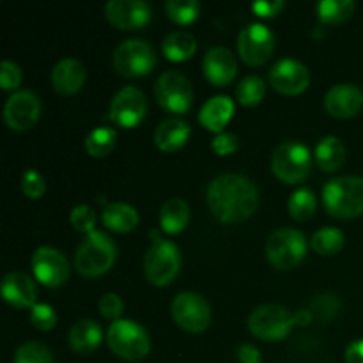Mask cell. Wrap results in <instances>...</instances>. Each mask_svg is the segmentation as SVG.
Listing matches in <instances>:
<instances>
[{"label":"cell","mask_w":363,"mask_h":363,"mask_svg":"<svg viewBox=\"0 0 363 363\" xmlns=\"http://www.w3.org/2000/svg\"><path fill=\"white\" fill-rule=\"evenodd\" d=\"M208 204L213 216L223 223L250 218L259 206V190L252 179L241 174H222L208 186Z\"/></svg>","instance_id":"cell-1"},{"label":"cell","mask_w":363,"mask_h":363,"mask_svg":"<svg viewBox=\"0 0 363 363\" xmlns=\"http://www.w3.org/2000/svg\"><path fill=\"white\" fill-rule=\"evenodd\" d=\"M326 211L335 218H354L363 213V177L340 176L323 188Z\"/></svg>","instance_id":"cell-2"},{"label":"cell","mask_w":363,"mask_h":363,"mask_svg":"<svg viewBox=\"0 0 363 363\" xmlns=\"http://www.w3.org/2000/svg\"><path fill=\"white\" fill-rule=\"evenodd\" d=\"M117 257V247L108 234L101 230L87 234L74 254V268L82 277L105 275L113 266Z\"/></svg>","instance_id":"cell-3"},{"label":"cell","mask_w":363,"mask_h":363,"mask_svg":"<svg viewBox=\"0 0 363 363\" xmlns=\"http://www.w3.org/2000/svg\"><path fill=\"white\" fill-rule=\"evenodd\" d=\"M308 241L301 230L293 227H280L269 234L266 241V257L275 268L293 269L305 259Z\"/></svg>","instance_id":"cell-4"},{"label":"cell","mask_w":363,"mask_h":363,"mask_svg":"<svg viewBox=\"0 0 363 363\" xmlns=\"http://www.w3.org/2000/svg\"><path fill=\"white\" fill-rule=\"evenodd\" d=\"M106 342L113 354L128 362L142 360L151 350V340L144 326L130 319H119L112 323L106 332Z\"/></svg>","instance_id":"cell-5"},{"label":"cell","mask_w":363,"mask_h":363,"mask_svg":"<svg viewBox=\"0 0 363 363\" xmlns=\"http://www.w3.org/2000/svg\"><path fill=\"white\" fill-rule=\"evenodd\" d=\"M272 170L284 183H301L307 179L312 170L311 149L300 140L282 142L273 151Z\"/></svg>","instance_id":"cell-6"},{"label":"cell","mask_w":363,"mask_h":363,"mask_svg":"<svg viewBox=\"0 0 363 363\" xmlns=\"http://www.w3.org/2000/svg\"><path fill=\"white\" fill-rule=\"evenodd\" d=\"M294 325V315L286 307L266 303L254 308L248 318V330L257 339L266 342H279L286 339Z\"/></svg>","instance_id":"cell-7"},{"label":"cell","mask_w":363,"mask_h":363,"mask_svg":"<svg viewBox=\"0 0 363 363\" xmlns=\"http://www.w3.org/2000/svg\"><path fill=\"white\" fill-rule=\"evenodd\" d=\"M181 269V252L172 241H152L144 255V272L152 286L165 287L172 282Z\"/></svg>","instance_id":"cell-8"},{"label":"cell","mask_w":363,"mask_h":363,"mask_svg":"<svg viewBox=\"0 0 363 363\" xmlns=\"http://www.w3.org/2000/svg\"><path fill=\"white\" fill-rule=\"evenodd\" d=\"M113 67L123 77H144L156 66V53L147 41L126 39L116 48L112 57Z\"/></svg>","instance_id":"cell-9"},{"label":"cell","mask_w":363,"mask_h":363,"mask_svg":"<svg viewBox=\"0 0 363 363\" xmlns=\"http://www.w3.org/2000/svg\"><path fill=\"white\" fill-rule=\"evenodd\" d=\"M156 101L162 108L172 113H184L194 103L191 82L179 71H165L158 77L155 85Z\"/></svg>","instance_id":"cell-10"},{"label":"cell","mask_w":363,"mask_h":363,"mask_svg":"<svg viewBox=\"0 0 363 363\" xmlns=\"http://www.w3.org/2000/svg\"><path fill=\"white\" fill-rule=\"evenodd\" d=\"M170 312L177 325L186 332L201 333L211 325V307L204 296L197 293H179L172 300Z\"/></svg>","instance_id":"cell-11"},{"label":"cell","mask_w":363,"mask_h":363,"mask_svg":"<svg viewBox=\"0 0 363 363\" xmlns=\"http://www.w3.org/2000/svg\"><path fill=\"white\" fill-rule=\"evenodd\" d=\"M275 50V35L264 23H250L238 35V53L250 66H261Z\"/></svg>","instance_id":"cell-12"},{"label":"cell","mask_w":363,"mask_h":363,"mask_svg":"<svg viewBox=\"0 0 363 363\" xmlns=\"http://www.w3.org/2000/svg\"><path fill=\"white\" fill-rule=\"evenodd\" d=\"M147 112V99L140 89L126 85L121 89L110 103V119L123 128H135Z\"/></svg>","instance_id":"cell-13"},{"label":"cell","mask_w":363,"mask_h":363,"mask_svg":"<svg viewBox=\"0 0 363 363\" xmlns=\"http://www.w3.org/2000/svg\"><path fill=\"white\" fill-rule=\"evenodd\" d=\"M32 272L46 287H60L69 279V262L62 252L52 247H39L32 255Z\"/></svg>","instance_id":"cell-14"},{"label":"cell","mask_w":363,"mask_h":363,"mask_svg":"<svg viewBox=\"0 0 363 363\" xmlns=\"http://www.w3.org/2000/svg\"><path fill=\"white\" fill-rule=\"evenodd\" d=\"M41 116V99L32 91H16L4 106V119L14 131H27Z\"/></svg>","instance_id":"cell-15"},{"label":"cell","mask_w":363,"mask_h":363,"mask_svg":"<svg viewBox=\"0 0 363 363\" xmlns=\"http://www.w3.org/2000/svg\"><path fill=\"white\" fill-rule=\"evenodd\" d=\"M269 84L282 94H300L311 84V71L294 59H280L269 69Z\"/></svg>","instance_id":"cell-16"},{"label":"cell","mask_w":363,"mask_h":363,"mask_svg":"<svg viewBox=\"0 0 363 363\" xmlns=\"http://www.w3.org/2000/svg\"><path fill=\"white\" fill-rule=\"evenodd\" d=\"M105 14L113 27L121 30H138L151 20V7L144 0H110Z\"/></svg>","instance_id":"cell-17"},{"label":"cell","mask_w":363,"mask_h":363,"mask_svg":"<svg viewBox=\"0 0 363 363\" xmlns=\"http://www.w3.org/2000/svg\"><path fill=\"white\" fill-rule=\"evenodd\" d=\"M325 108L337 119H350L363 108V92L353 84H337L325 94Z\"/></svg>","instance_id":"cell-18"},{"label":"cell","mask_w":363,"mask_h":363,"mask_svg":"<svg viewBox=\"0 0 363 363\" xmlns=\"http://www.w3.org/2000/svg\"><path fill=\"white\" fill-rule=\"evenodd\" d=\"M204 74L213 85H223L230 84L238 73V60L234 53L225 46H215V48L208 50L204 57Z\"/></svg>","instance_id":"cell-19"},{"label":"cell","mask_w":363,"mask_h":363,"mask_svg":"<svg viewBox=\"0 0 363 363\" xmlns=\"http://www.w3.org/2000/svg\"><path fill=\"white\" fill-rule=\"evenodd\" d=\"M2 298L16 308L34 307L38 300V286L23 272H11L2 280Z\"/></svg>","instance_id":"cell-20"},{"label":"cell","mask_w":363,"mask_h":363,"mask_svg":"<svg viewBox=\"0 0 363 363\" xmlns=\"http://www.w3.org/2000/svg\"><path fill=\"white\" fill-rule=\"evenodd\" d=\"M87 78L84 64L73 57H64L53 66L52 69V85L59 94L71 96L82 89Z\"/></svg>","instance_id":"cell-21"},{"label":"cell","mask_w":363,"mask_h":363,"mask_svg":"<svg viewBox=\"0 0 363 363\" xmlns=\"http://www.w3.org/2000/svg\"><path fill=\"white\" fill-rule=\"evenodd\" d=\"M103 340L101 326L92 319H80L71 326L69 333H67V342L69 347L77 354H91L99 347Z\"/></svg>","instance_id":"cell-22"},{"label":"cell","mask_w":363,"mask_h":363,"mask_svg":"<svg viewBox=\"0 0 363 363\" xmlns=\"http://www.w3.org/2000/svg\"><path fill=\"white\" fill-rule=\"evenodd\" d=\"M234 113V101L229 96H213L202 105L199 112V121L202 126L215 133H223V128Z\"/></svg>","instance_id":"cell-23"},{"label":"cell","mask_w":363,"mask_h":363,"mask_svg":"<svg viewBox=\"0 0 363 363\" xmlns=\"http://www.w3.org/2000/svg\"><path fill=\"white\" fill-rule=\"evenodd\" d=\"M190 133L191 128L186 121L179 119V117H169L156 128L155 142L162 151L172 152L186 144Z\"/></svg>","instance_id":"cell-24"},{"label":"cell","mask_w":363,"mask_h":363,"mask_svg":"<svg viewBox=\"0 0 363 363\" xmlns=\"http://www.w3.org/2000/svg\"><path fill=\"white\" fill-rule=\"evenodd\" d=\"M314 158L319 169L325 170V172H335L342 167L344 160H346V145L340 138L333 137V135L323 137L315 145Z\"/></svg>","instance_id":"cell-25"},{"label":"cell","mask_w":363,"mask_h":363,"mask_svg":"<svg viewBox=\"0 0 363 363\" xmlns=\"http://www.w3.org/2000/svg\"><path fill=\"white\" fill-rule=\"evenodd\" d=\"M101 220L110 230L124 234L137 227L138 213L133 206L126 204V202H112V204L105 206L101 213Z\"/></svg>","instance_id":"cell-26"},{"label":"cell","mask_w":363,"mask_h":363,"mask_svg":"<svg viewBox=\"0 0 363 363\" xmlns=\"http://www.w3.org/2000/svg\"><path fill=\"white\" fill-rule=\"evenodd\" d=\"M197 50V39L186 30H174L165 35L162 43V52L172 62L188 60Z\"/></svg>","instance_id":"cell-27"},{"label":"cell","mask_w":363,"mask_h":363,"mask_svg":"<svg viewBox=\"0 0 363 363\" xmlns=\"http://www.w3.org/2000/svg\"><path fill=\"white\" fill-rule=\"evenodd\" d=\"M190 220V208L179 197H172L162 206L160 211V225L167 234H179L184 230Z\"/></svg>","instance_id":"cell-28"},{"label":"cell","mask_w":363,"mask_h":363,"mask_svg":"<svg viewBox=\"0 0 363 363\" xmlns=\"http://www.w3.org/2000/svg\"><path fill=\"white\" fill-rule=\"evenodd\" d=\"M357 4L353 0H323L318 4V16L325 25L344 23L354 14Z\"/></svg>","instance_id":"cell-29"},{"label":"cell","mask_w":363,"mask_h":363,"mask_svg":"<svg viewBox=\"0 0 363 363\" xmlns=\"http://www.w3.org/2000/svg\"><path fill=\"white\" fill-rule=\"evenodd\" d=\"M117 133L113 128L98 126L85 137V151L92 158H103L116 147Z\"/></svg>","instance_id":"cell-30"},{"label":"cell","mask_w":363,"mask_h":363,"mask_svg":"<svg viewBox=\"0 0 363 363\" xmlns=\"http://www.w3.org/2000/svg\"><path fill=\"white\" fill-rule=\"evenodd\" d=\"M312 250L319 255H335L344 248V234L337 227H323L315 230L311 240Z\"/></svg>","instance_id":"cell-31"},{"label":"cell","mask_w":363,"mask_h":363,"mask_svg":"<svg viewBox=\"0 0 363 363\" xmlns=\"http://www.w3.org/2000/svg\"><path fill=\"white\" fill-rule=\"evenodd\" d=\"M287 208H289L291 216L294 220H298V222H308L315 215L318 199H315L314 191L308 190V188H298L289 197Z\"/></svg>","instance_id":"cell-32"},{"label":"cell","mask_w":363,"mask_h":363,"mask_svg":"<svg viewBox=\"0 0 363 363\" xmlns=\"http://www.w3.org/2000/svg\"><path fill=\"white\" fill-rule=\"evenodd\" d=\"M266 94V84L257 74H248L240 82L236 89V98L241 105L255 106L262 101Z\"/></svg>","instance_id":"cell-33"},{"label":"cell","mask_w":363,"mask_h":363,"mask_svg":"<svg viewBox=\"0 0 363 363\" xmlns=\"http://www.w3.org/2000/svg\"><path fill=\"white\" fill-rule=\"evenodd\" d=\"M165 9L170 20L179 25H188L199 16L201 4L197 0H169L165 4Z\"/></svg>","instance_id":"cell-34"},{"label":"cell","mask_w":363,"mask_h":363,"mask_svg":"<svg viewBox=\"0 0 363 363\" xmlns=\"http://www.w3.org/2000/svg\"><path fill=\"white\" fill-rule=\"evenodd\" d=\"M14 363H55L52 351L39 342L21 344L14 354Z\"/></svg>","instance_id":"cell-35"},{"label":"cell","mask_w":363,"mask_h":363,"mask_svg":"<svg viewBox=\"0 0 363 363\" xmlns=\"http://www.w3.org/2000/svg\"><path fill=\"white\" fill-rule=\"evenodd\" d=\"M96 220H98V216H96L94 209L89 208V206H85V204L77 206V208L71 209V213H69L71 225H73L78 233H84L85 236L91 233H94Z\"/></svg>","instance_id":"cell-36"},{"label":"cell","mask_w":363,"mask_h":363,"mask_svg":"<svg viewBox=\"0 0 363 363\" xmlns=\"http://www.w3.org/2000/svg\"><path fill=\"white\" fill-rule=\"evenodd\" d=\"M21 190H23V194L27 195L28 199L38 201V199H41L46 191L45 177H43L38 170L27 169L23 172V176H21Z\"/></svg>","instance_id":"cell-37"},{"label":"cell","mask_w":363,"mask_h":363,"mask_svg":"<svg viewBox=\"0 0 363 363\" xmlns=\"http://www.w3.org/2000/svg\"><path fill=\"white\" fill-rule=\"evenodd\" d=\"M30 323L39 332H50L57 325L55 311L46 303H35L30 311Z\"/></svg>","instance_id":"cell-38"},{"label":"cell","mask_w":363,"mask_h":363,"mask_svg":"<svg viewBox=\"0 0 363 363\" xmlns=\"http://www.w3.org/2000/svg\"><path fill=\"white\" fill-rule=\"evenodd\" d=\"M339 307H340L339 298H337L335 294L326 293V294H321V296H318L314 301H312L311 312L312 315H318L321 321H328V319H332L333 315L337 314Z\"/></svg>","instance_id":"cell-39"},{"label":"cell","mask_w":363,"mask_h":363,"mask_svg":"<svg viewBox=\"0 0 363 363\" xmlns=\"http://www.w3.org/2000/svg\"><path fill=\"white\" fill-rule=\"evenodd\" d=\"M98 307H99V312H101L103 318L112 319L113 323L119 321L121 314H123V311H124L123 300H121L119 294H116V293L103 294V296L99 298Z\"/></svg>","instance_id":"cell-40"},{"label":"cell","mask_w":363,"mask_h":363,"mask_svg":"<svg viewBox=\"0 0 363 363\" xmlns=\"http://www.w3.org/2000/svg\"><path fill=\"white\" fill-rule=\"evenodd\" d=\"M21 84V69L13 60H4L0 66V85L4 91H14Z\"/></svg>","instance_id":"cell-41"},{"label":"cell","mask_w":363,"mask_h":363,"mask_svg":"<svg viewBox=\"0 0 363 363\" xmlns=\"http://www.w3.org/2000/svg\"><path fill=\"white\" fill-rule=\"evenodd\" d=\"M238 145H240V140H238L236 135L229 133V131H223V133L216 135V137L213 138L211 147L218 156H227L230 155V152L236 151Z\"/></svg>","instance_id":"cell-42"},{"label":"cell","mask_w":363,"mask_h":363,"mask_svg":"<svg viewBox=\"0 0 363 363\" xmlns=\"http://www.w3.org/2000/svg\"><path fill=\"white\" fill-rule=\"evenodd\" d=\"M284 7H286L284 0H269V2L268 0H259V2L252 4V11L261 18L277 16Z\"/></svg>","instance_id":"cell-43"},{"label":"cell","mask_w":363,"mask_h":363,"mask_svg":"<svg viewBox=\"0 0 363 363\" xmlns=\"http://www.w3.org/2000/svg\"><path fill=\"white\" fill-rule=\"evenodd\" d=\"M236 357L240 363H262L261 351L252 344H241L236 350Z\"/></svg>","instance_id":"cell-44"},{"label":"cell","mask_w":363,"mask_h":363,"mask_svg":"<svg viewBox=\"0 0 363 363\" xmlns=\"http://www.w3.org/2000/svg\"><path fill=\"white\" fill-rule=\"evenodd\" d=\"M346 362L347 363H363V339L354 340L347 346L346 350Z\"/></svg>","instance_id":"cell-45"},{"label":"cell","mask_w":363,"mask_h":363,"mask_svg":"<svg viewBox=\"0 0 363 363\" xmlns=\"http://www.w3.org/2000/svg\"><path fill=\"white\" fill-rule=\"evenodd\" d=\"M312 312L311 311H300L298 314H294V325L298 326H307L312 321Z\"/></svg>","instance_id":"cell-46"}]
</instances>
